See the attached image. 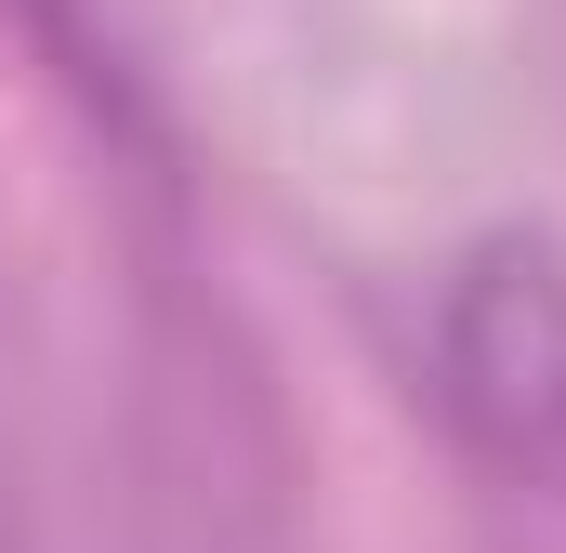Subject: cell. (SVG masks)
I'll use <instances>...</instances> for the list:
<instances>
[{"mask_svg": "<svg viewBox=\"0 0 566 553\" xmlns=\"http://www.w3.org/2000/svg\"><path fill=\"white\" fill-rule=\"evenodd\" d=\"M448 396L514 474H566V264L554 251H474L461 264Z\"/></svg>", "mask_w": 566, "mask_h": 553, "instance_id": "obj_1", "label": "cell"}]
</instances>
